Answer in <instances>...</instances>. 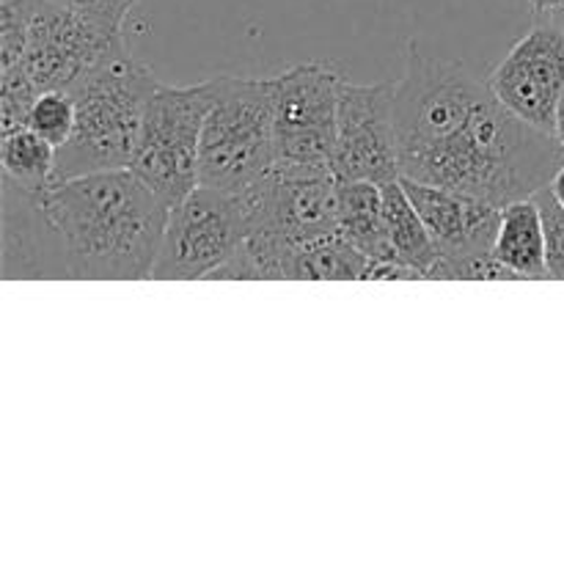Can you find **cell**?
Wrapping results in <instances>:
<instances>
[{
  "mask_svg": "<svg viewBox=\"0 0 564 564\" xmlns=\"http://www.w3.org/2000/svg\"><path fill=\"white\" fill-rule=\"evenodd\" d=\"M39 207L61 279H152L171 207L132 169L58 176Z\"/></svg>",
  "mask_w": 564,
  "mask_h": 564,
  "instance_id": "cell-1",
  "label": "cell"
},
{
  "mask_svg": "<svg viewBox=\"0 0 564 564\" xmlns=\"http://www.w3.org/2000/svg\"><path fill=\"white\" fill-rule=\"evenodd\" d=\"M562 165L564 147L554 132L518 119L488 88L457 135L402 160V176L507 207L551 185Z\"/></svg>",
  "mask_w": 564,
  "mask_h": 564,
  "instance_id": "cell-2",
  "label": "cell"
},
{
  "mask_svg": "<svg viewBox=\"0 0 564 564\" xmlns=\"http://www.w3.org/2000/svg\"><path fill=\"white\" fill-rule=\"evenodd\" d=\"M158 77L119 39L69 86L75 130L58 149V176L130 169Z\"/></svg>",
  "mask_w": 564,
  "mask_h": 564,
  "instance_id": "cell-3",
  "label": "cell"
},
{
  "mask_svg": "<svg viewBox=\"0 0 564 564\" xmlns=\"http://www.w3.org/2000/svg\"><path fill=\"white\" fill-rule=\"evenodd\" d=\"M275 165L273 77H215L202 132L198 185L242 193Z\"/></svg>",
  "mask_w": 564,
  "mask_h": 564,
  "instance_id": "cell-4",
  "label": "cell"
},
{
  "mask_svg": "<svg viewBox=\"0 0 564 564\" xmlns=\"http://www.w3.org/2000/svg\"><path fill=\"white\" fill-rule=\"evenodd\" d=\"M215 99V77L193 86L158 83L143 116L141 141L130 169L169 207L198 187L202 132Z\"/></svg>",
  "mask_w": 564,
  "mask_h": 564,
  "instance_id": "cell-5",
  "label": "cell"
},
{
  "mask_svg": "<svg viewBox=\"0 0 564 564\" xmlns=\"http://www.w3.org/2000/svg\"><path fill=\"white\" fill-rule=\"evenodd\" d=\"M402 185L441 251V262L435 264L433 279L518 281L494 257V242L501 224L499 204L471 196V193L405 180V176H402Z\"/></svg>",
  "mask_w": 564,
  "mask_h": 564,
  "instance_id": "cell-6",
  "label": "cell"
},
{
  "mask_svg": "<svg viewBox=\"0 0 564 564\" xmlns=\"http://www.w3.org/2000/svg\"><path fill=\"white\" fill-rule=\"evenodd\" d=\"M246 240V215L237 193L198 185L169 209L152 279H215Z\"/></svg>",
  "mask_w": 564,
  "mask_h": 564,
  "instance_id": "cell-7",
  "label": "cell"
},
{
  "mask_svg": "<svg viewBox=\"0 0 564 564\" xmlns=\"http://www.w3.org/2000/svg\"><path fill=\"white\" fill-rule=\"evenodd\" d=\"M345 77L328 64H297L273 77L275 165L334 171L336 116Z\"/></svg>",
  "mask_w": 564,
  "mask_h": 564,
  "instance_id": "cell-8",
  "label": "cell"
},
{
  "mask_svg": "<svg viewBox=\"0 0 564 564\" xmlns=\"http://www.w3.org/2000/svg\"><path fill=\"white\" fill-rule=\"evenodd\" d=\"M334 174L339 182L400 180V135H397V83H341L336 116Z\"/></svg>",
  "mask_w": 564,
  "mask_h": 564,
  "instance_id": "cell-9",
  "label": "cell"
},
{
  "mask_svg": "<svg viewBox=\"0 0 564 564\" xmlns=\"http://www.w3.org/2000/svg\"><path fill=\"white\" fill-rule=\"evenodd\" d=\"M119 39L124 31H108L55 0H39L25 50L14 66L0 69V77L22 83L36 97L50 88H69Z\"/></svg>",
  "mask_w": 564,
  "mask_h": 564,
  "instance_id": "cell-10",
  "label": "cell"
},
{
  "mask_svg": "<svg viewBox=\"0 0 564 564\" xmlns=\"http://www.w3.org/2000/svg\"><path fill=\"white\" fill-rule=\"evenodd\" d=\"M488 88L510 113L543 132H554L564 94V28L551 14L518 39L490 72Z\"/></svg>",
  "mask_w": 564,
  "mask_h": 564,
  "instance_id": "cell-11",
  "label": "cell"
},
{
  "mask_svg": "<svg viewBox=\"0 0 564 564\" xmlns=\"http://www.w3.org/2000/svg\"><path fill=\"white\" fill-rule=\"evenodd\" d=\"M494 257L516 275L518 281L551 279L545 259V226L534 196L518 198L501 207L499 235L494 242Z\"/></svg>",
  "mask_w": 564,
  "mask_h": 564,
  "instance_id": "cell-12",
  "label": "cell"
},
{
  "mask_svg": "<svg viewBox=\"0 0 564 564\" xmlns=\"http://www.w3.org/2000/svg\"><path fill=\"white\" fill-rule=\"evenodd\" d=\"M383 224L397 262L416 270L422 279H433L435 264L441 262V251L419 209L413 207L411 196L402 185V176L383 185Z\"/></svg>",
  "mask_w": 564,
  "mask_h": 564,
  "instance_id": "cell-13",
  "label": "cell"
},
{
  "mask_svg": "<svg viewBox=\"0 0 564 564\" xmlns=\"http://www.w3.org/2000/svg\"><path fill=\"white\" fill-rule=\"evenodd\" d=\"M339 235L372 264L397 262L383 224V185L375 182H339Z\"/></svg>",
  "mask_w": 564,
  "mask_h": 564,
  "instance_id": "cell-14",
  "label": "cell"
},
{
  "mask_svg": "<svg viewBox=\"0 0 564 564\" xmlns=\"http://www.w3.org/2000/svg\"><path fill=\"white\" fill-rule=\"evenodd\" d=\"M0 165L3 180L31 193H42L58 180V149L44 141L31 127L0 135Z\"/></svg>",
  "mask_w": 564,
  "mask_h": 564,
  "instance_id": "cell-15",
  "label": "cell"
},
{
  "mask_svg": "<svg viewBox=\"0 0 564 564\" xmlns=\"http://www.w3.org/2000/svg\"><path fill=\"white\" fill-rule=\"evenodd\" d=\"M369 268H372V259L336 231V235L312 242L297 253L295 281H367Z\"/></svg>",
  "mask_w": 564,
  "mask_h": 564,
  "instance_id": "cell-16",
  "label": "cell"
},
{
  "mask_svg": "<svg viewBox=\"0 0 564 564\" xmlns=\"http://www.w3.org/2000/svg\"><path fill=\"white\" fill-rule=\"evenodd\" d=\"M25 127L39 132L55 149L64 147L75 130V99H72L69 88H50V91L39 94L28 110Z\"/></svg>",
  "mask_w": 564,
  "mask_h": 564,
  "instance_id": "cell-17",
  "label": "cell"
},
{
  "mask_svg": "<svg viewBox=\"0 0 564 564\" xmlns=\"http://www.w3.org/2000/svg\"><path fill=\"white\" fill-rule=\"evenodd\" d=\"M36 6L39 0H0V69L20 61Z\"/></svg>",
  "mask_w": 564,
  "mask_h": 564,
  "instance_id": "cell-18",
  "label": "cell"
},
{
  "mask_svg": "<svg viewBox=\"0 0 564 564\" xmlns=\"http://www.w3.org/2000/svg\"><path fill=\"white\" fill-rule=\"evenodd\" d=\"M540 213H543L545 226V259H549L551 279L564 281V207L560 198L554 196L551 185L534 193Z\"/></svg>",
  "mask_w": 564,
  "mask_h": 564,
  "instance_id": "cell-19",
  "label": "cell"
},
{
  "mask_svg": "<svg viewBox=\"0 0 564 564\" xmlns=\"http://www.w3.org/2000/svg\"><path fill=\"white\" fill-rule=\"evenodd\" d=\"M55 3L88 17L108 31H124L127 17L135 9V0H55Z\"/></svg>",
  "mask_w": 564,
  "mask_h": 564,
  "instance_id": "cell-20",
  "label": "cell"
},
{
  "mask_svg": "<svg viewBox=\"0 0 564 564\" xmlns=\"http://www.w3.org/2000/svg\"><path fill=\"white\" fill-rule=\"evenodd\" d=\"M529 3H532L534 14L540 17V14H551V11L560 9L564 0H529Z\"/></svg>",
  "mask_w": 564,
  "mask_h": 564,
  "instance_id": "cell-21",
  "label": "cell"
},
{
  "mask_svg": "<svg viewBox=\"0 0 564 564\" xmlns=\"http://www.w3.org/2000/svg\"><path fill=\"white\" fill-rule=\"evenodd\" d=\"M554 135H556V141L562 143L564 147V94H562V99H560V108H556V121H554Z\"/></svg>",
  "mask_w": 564,
  "mask_h": 564,
  "instance_id": "cell-22",
  "label": "cell"
},
{
  "mask_svg": "<svg viewBox=\"0 0 564 564\" xmlns=\"http://www.w3.org/2000/svg\"><path fill=\"white\" fill-rule=\"evenodd\" d=\"M551 17H554V20L556 22H560V25L564 28V3L560 6V9H556V11H551Z\"/></svg>",
  "mask_w": 564,
  "mask_h": 564,
  "instance_id": "cell-23",
  "label": "cell"
}]
</instances>
